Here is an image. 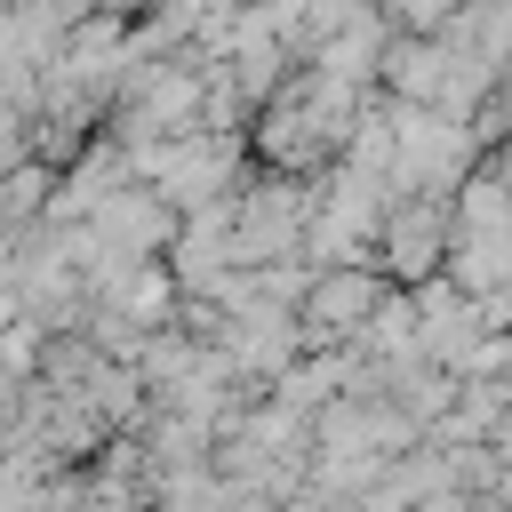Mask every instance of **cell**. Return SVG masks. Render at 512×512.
I'll return each mask as SVG.
<instances>
[{"instance_id": "1", "label": "cell", "mask_w": 512, "mask_h": 512, "mask_svg": "<svg viewBox=\"0 0 512 512\" xmlns=\"http://www.w3.org/2000/svg\"><path fill=\"white\" fill-rule=\"evenodd\" d=\"M376 240H384V272L392 280H424L448 240H456V216H448V192H408V200H384L376 208Z\"/></svg>"}, {"instance_id": "2", "label": "cell", "mask_w": 512, "mask_h": 512, "mask_svg": "<svg viewBox=\"0 0 512 512\" xmlns=\"http://www.w3.org/2000/svg\"><path fill=\"white\" fill-rule=\"evenodd\" d=\"M376 296H384V280L376 272H360V264H320L312 272V288H304V304H296V344H344V336H360V320L376 312Z\"/></svg>"}]
</instances>
